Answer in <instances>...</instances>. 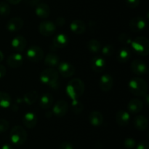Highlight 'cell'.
<instances>
[{"mask_svg":"<svg viewBox=\"0 0 149 149\" xmlns=\"http://www.w3.org/2000/svg\"><path fill=\"white\" fill-rule=\"evenodd\" d=\"M39 79L42 83L52 89H58L59 86V73L58 70L52 67L45 69L42 71L39 75Z\"/></svg>","mask_w":149,"mask_h":149,"instance_id":"obj_1","label":"cell"},{"mask_svg":"<svg viewBox=\"0 0 149 149\" xmlns=\"http://www.w3.org/2000/svg\"><path fill=\"white\" fill-rule=\"evenodd\" d=\"M85 89L84 83L81 79L74 78L70 80L66 86L67 95L71 99H77L83 95Z\"/></svg>","mask_w":149,"mask_h":149,"instance_id":"obj_2","label":"cell"},{"mask_svg":"<svg viewBox=\"0 0 149 149\" xmlns=\"http://www.w3.org/2000/svg\"><path fill=\"white\" fill-rule=\"evenodd\" d=\"M130 91L135 96H143L148 91V84L146 81L141 77H133L128 84Z\"/></svg>","mask_w":149,"mask_h":149,"instance_id":"obj_3","label":"cell"},{"mask_svg":"<svg viewBox=\"0 0 149 149\" xmlns=\"http://www.w3.org/2000/svg\"><path fill=\"white\" fill-rule=\"evenodd\" d=\"M132 50L137 54L146 56L149 53V41L145 37H138L131 42Z\"/></svg>","mask_w":149,"mask_h":149,"instance_id":"obj_4","label":"cell"},{"mask_svg":"<svg viewBox=\"0 0 149 149\" xmlns=\"http://www.w3.org/2000/svg\"><path fill=\"white\" fill-rule=\"evenodd\" d=\"M10 137L13 144L19 146L26 143L28 134L26 129L21 126H15L10 131Z\"/></svg>","mask_w":149,"mask_h":149,"instance_id":"obj_5","label":"cell"},{"mask_svg":"<svg viewBox=\"0 0 149 149\" xmlns=\"http://www.w3.org/2000/svg\"><path fill=\"white\" fill-rule=\"evenodd\" d=\"M27 58L31 62H39L44 58V51L37 45H31L29 47L26 52Z\"/></svg>","mask_w":149,"mask_h":149,"instance_id":"obj_6","label":"cell"},{"mask_svg":"<svg viewBox=\"0 0 149 149\" xmlns=\"http://www.w3.org/2000/svg\"><path fill=\"white\" fill-rule=\"evenodd\" d=\"M56 25L52 20H45L39 23V32L45 37H49L56 32Z\"/></svg>","mask_w":149,"mask_h":149,"instance_id":"obj_7","label":"cell"},{"mask_svg":"<svg viewBox=\"0 0 149 149\" xmlns=\"http://www.w3.org/2000/svg\"><path fill=\"white\" fill-rule=\"evenodd\" d=\"M130 69L133 73L138 76H142L148 72V67L146 63L141 59H135L130 64Z\"/></svg>","mask_w":149,"mask_h":149,"instance_id":"obj_8","label":"cell"},{"mask_svg":"<svg viewBox=\"0 0 149 149\" xmlns=\"http://www.w3.org/2000/svg\"><path fill=\"white\" fill-rule=\"evenodd\" d=\"M76 69L71 63L63 61L58 64V73L63 77H70L75 74Z\"/></svg>","mask_w":149,"mask_h":149,"instance_id":"obj_9","label":"cell"},{"mask_svg":"<svg viewBox=\"0 0 149 149\" xmlns=\"http://www.w3.org/2000/svg\"><path fill=\"white\" fill-rule=\"evenodd\" d=\"M129 26L131 31L134 32H138L145 29L146 26V22L143 18L141 16H135L131 19Z\"/></svg>","mask_w":149,"mask_h":149,"instance_id":"obj_10","label":"cell"},{"mask_svg":"<svg viewBox=\"0 0 149 149\" xmlns=\"http://www.w3.org/2000/svg\"><path fill=\"white\" fill-rule=\"evenodd\" d=\"M24 25L23 20L20 17H14L7 21L6 28L9 32H16L22 29Z\"/></svg>","mask_w":149,"mask_h":149,"instance_id":"obj_11","label":"cell"},{"mask_svg":"<svg viewBox=\"0 0 149 149\" xmlns=\"http://www.w3.org/2000/svg\"><path fill=\"white\" fill-rule=\"evenodd\" d=\"M68 110V105L66 101L58 100L54 105L52 112L57 117H63L66 115Z\"/></svg>","mask_w":149,"mask_h":149,"instance_id":"obj_12","label":"cell"},{"mask_svg":"<svg viewBox=\"0 0 149 149\" xmlns=\"http://www.w3.org/2000/svg\"><path fill=\"white\" fill-rule=\"evenodd\" d=\"M113 79L111 75L109 74H104L100 77L99 80V87L103 91H109L113 88Z\"/></svg>","mask_w":149,"mask_h":149,"instance_id":"obj_13","label":"cell"},{"mask_svg":"<svg viewBox=\"0 0 149 149\" xmlns=\"http://www.w3.org/2000/svg\"><path fill=\"white\" fill-rule=\"evenodd\" d=\"M7 63L8 66L12 68H18L23 65V57L20 53H15L10 54L7 59Z\"/></svg>","mask_w":149,"mask_h":149,"instance_id":"obj_14","label":"cell"},{"mask_svg":"<svg viewBox=\"0 0 149 149\" xmlns=\"http://www.w3.org/2000/svg\"><path fill=\"white\" fill-rule=\"evenodd\" d=\"M11 45L13 49L17 53L22 52L26 49L27 46V40L22 35H18L13 38L11 42Z\"/></svg>","mask_w":149,"mask_h":149,"instance_id":"obj_15","label":"cell"},{"mask_svg":"<svg viewBox=\"0 0 149 149\" xmlns=\"http://www.w3.org/2000/svg\"><path fill=\"white\" fill-rule=\"evenodd\" d=\"M92 70L97 73L102 72L106 68V61L101 56H94L91 60L90 63Z\"/></svg>","mask_w":149,"mask_h":149,"instance_id":"obj_16","label":"cell"},{"mask_svg":"<svg viewBox=\"0 0 149 149\" xmlns=\"http://www.w3.org/2000/svg\"><path fill=\"white\" fill-rule=\"evenodd\" d=\"M143 108V102L139 99H132L128 102L127 109L129 113L136 114L141 112Z\"/></svg>","mask_w":149,"mask_h":149,"instance_id":"obj_17","label":"cell"},{"mask_svg":"<svg viewBox=\"0 0 149 149\" xmlns=\"http://www.w3.org/2000/svg\"><path fill=\"white\" fill-rule=\"evenodd\" d=\"M38 118L33 112H28L23 117V123L26 127L29 129L34 128L37 124Z\"/></svg>","mask_w":149,"mask_h":149,"instance_id":"obj_18","label":"cell"},{"mask_svg":"<svg viewBox=\"0 0 149 149\" xmlns=\"http://www.w3.org/2000/svg\"><path fill=\"white\" fill-rule=\"evenodd\" d=\"M116 123L121 127H125L127 125L130 121V114L126 110H120L118 111L115 116Z\"/></svg>","mask_w":149,"mask_h":149,"instance_id":"obj_19","label":"cell"},{"mask_svg":"<svg viewBox=\"0 0 149 149\" xmlns=\"http://www.w3.org/2000/svg\"><path fill=\"white\" fill-rule=\"evenodd\" d=\"M89 121L92 126L95 127H98L103 124L104 118L101 112L97 110H94L90 112V115H89Z\"/></svg>","mask_w":149,"mask_h":149,"instance_id":"obj_20","label":"cell"},{"mask_svg":"<svg viewBox=\"0 0 149 149\" xmlns=\"http://www.w3.org/2000/svg\"><path fill=\"white\" fill-rule=\"evenodd\" d=\"M70 29L71 32L76 34H82L86 31V25L81 20H74L70 24Z\"/></svg>","mask_w":149,"mask_h":149,"instance_id":"obj_21","label":"cell"},{"mask_svg":"<svg viewBox=\"0 0 149 149\" xmlns=\"http://www.w3.org/2000/svg\"><path fill=\"white\" fill-rule=\"evenodd\" d=\"M36 15L39 18L42 19H46L50 15V8L49 6L45 3H40L36 5Z\"/></svg>","mask_w":149,"mask_h":149,"instance_id":"obj_22","label":"cell"},{"mask_svg":"<svg viewBox=\"0 0 149 149\" xmlns=\"http://www.w3.org/2000/svg\"><path fill=\"white\" fill-rule=\"evenodd\" d=\"M54 98L50 93H45L39 99V106L42 109H48L53 104Z\"/></svg>","mask_w":149,"mask_h":149,"instance_id":"obj_23","label":"cell"},{"mask_svg":"<svg viewBox=\"0 0 149 149\" xmlns=\"http://www.w3.org/2000/svg\"><path fill=\"white\" fill-rule=\"evenodd\" d=\"M134 126L137 129L140 131H143L146 129L148 126V121L144 115H137L133 121Z\"/></svg>","mask_w":149,"mask_h":149,"instance_id":"obj_24","label":"cell"},{"mask_svg":"<svg viewBox=\"0 0 149 149\" xmlns=\"http://www.w3.org/2000/svg\"><path fill=\"white\" fill-rule=\"evenodd\" d=\"M53 45L58 48H63L68 44V37L65 34H58L54 37Z\"/></svg>","mask_w":149,"mask_h":149,"instance_id":"obj_25","label":"cell"},{"mask_svg":"<svg viewBox=\"0 0 149 149\" xmlns=\"http://www.w3.org/2000/svg\"><path fill=\"white\" fill-rule=\"evenodd\" d=\"M130 56L131 52L129 48H127V47H124L118 51L116 58H117L119 62L123 64V63H126L127 61H129Z\"/></svg>","mask_w":149,"mask_h":149,"instance_id":"obj_26","label":"cell"},{"mask_svg":"<svg viewBox=\"0 0 149 149\" xmlns=\"http://www.w3.org/2000/svg\"><path fill=\"white\" fill-rule=\"evenodd\" d=\"M60 63V58L55 53H48L45 58V64L49 67L58 66Z\"/></svg>","mask_w":149,"mask_h":149,"instance_id":"obj_27","label":"cell"},{"mask_svg":"<svg viewBox=\"0 0 149 149\" xmlns=\"http://www.w3.org/2000/svg\"><path fill=\"white\" fill-rule=\"evenodd\" d=\"M38 97H39V95L36 91H30L25 93L23 96V101L27 105H31L36 102Z\"/></svg>","mask_w":149,"mask_h":149,"instance_id":"obj_28","label":"cell"},{"mask_svg":"<svg viewBox=\"0 0 149 149\" xmlns=\"http://www.w3.org/2000/svg\"><path fill=\"white\" fill-rule=\"evenodd\" d=\"M87 48L93 53H97L100 52L101 51V44L97 39H90L87 42Z\"/></svg>","mask_w":149,"mask_h":149,"instance_id":"obj_29","label":"cell"},{"mask_svg":"<svg viewBox=\"0 0 149 149\" xmlns=\"http://www.w3.org/2000/svg\"><path fill=\"white\" fill-rule=\"evenodd\" d=\"M11 105V97L7 93L0 91V107L2 108H8Z\"/></svg>","mask_w":149,"mask_h":149,"instance_id":"obj_30","label":"cell"},{"mask_svg":"<svg viewBox=\"0 0 149 149\" xmlns=\"http://www.w3.org/2000/svg\"><path fill=\"white\" fill-rule=\"evenodd\" d=\"M71 108H72V111L74 113L80 114L83 111V109H84V105H83L81 101L79 100V99H72Z\"/></svg>","mask_w":149,"mask_h":149,"instance_id":"obj_31","label":"cell"},{"mask_svg":"<svg viewBox=\"0 0 149 149\" xmlns=\"http://www.w3.org/2000/svg\"><path fill=\"white\" fill-rule=\"evenodd\" d=\"M115 51V48L111 44H108L104 45L101 48V52L103 55L106 57H110L113 54Z\"/></svg>","mask_w":149,"mask_h":149,"instance_id":"obj_32","label":"cell"},{"mask_svg":"<svg viewBox=\"0 0 149 149\" xmlns=\"http://www.w3.org/2000/svg\"><path fill=\"white\" fill-rule=\"evenodd\" d=\"M11 11L10 5L5 1H0V15L3 17L9 15Z\"/></svg>","mask_w":149,"mask_h":149,"instance_id":"obj_33","label":"cell"},{"mask_svg":"<svg viewBox=\"0 0 149 149\" xmlns=\"http://www.w3.org/2000/svg\"><path fill=\"white\" fill-rule=\"evenodd\" d=\"M118 39L120 42H122L124 45H130L132 42V39L130 37L128 34L127 33H122L119 35Z\"/></svg>","mask_w":149,"mask_h":149,"instance_id":"obj_34","label":"cell"},{"mask_svg":"<svg viewBox=\"0 0 149 149\" xmlns=\"http://www.w3.org/2000/svg\"><path fill=\"white\" fill-rule=\"evenodd\" d=\"M135 145H136V142L132 137H128V138L125 139L124 141V145L127 149H132L133 148H135Z\"/></svg>","mask_w":149,"mask_h":149,"instance_id":"obj_35","label":"cell"},{"mask_svg":"<svg viewBox=\"0 0 149 149\" xmlns=\"http://www.w3.org/2000/svg\"><path fill=\"white\" fill-rule=\"evenodd\" d=\"M10 127V123L7 120L0 118V133L5 132Z\"/></svg>","mask_w":149,"mask_h":149,"instance_id":"obj_36","label":"cell"},{"mask_svg":"<svg viewBox=\"0 0 149 149\" xmlns=\"http://www.w3.org/2000/svg\"><path fill=\"white\" fill-rule=\"evenodd\" d=\"M126 5L131 9L138 7L140 4V0H125Z\"/></svg>","mask_w":149,"mask_h":149,"instance_id":"obj_37","label":"cell"},{"mask_svg":"<svg viewBox=\"0 0 149 149\" xmlns=\"http://www.w3.org/2000/svg\"><path fill=\"white\" fill-rule=\"evenodd\" d=\"M58 149H74V145L69 142H63L60 144Z\"/></svg>","mask_w":149,"mask_h":149,"instance_id":"obj_38","label":"cell"},{"mask_svg":"<svg viewBox=\"0 0 149 149\" xmlns=\"http://www.w3.org/2000/svg\"><path fill=\"white\" fill-rule=\"evenodd\" d=\"M137 149H149V143L148 140H142L137 146Z\"/></svg>","mask_w":149,"mask_h":149,"instance_id":"obj_39","label":"cell"},{"mask_svg":"<svg viewBox=\"0 0 149 149\" xmlns=\"http://www.w3.org/2000/svg\"><path fill=\"white\" fill-rule=\"evenodd\" d=\"M65 19H64V18L63 17H58V18L56 19V20H55V25L58 26H63L64 24H65Z\"/></svg>","mask_w":149,"mask_h":149,"instance_id":"obj_40","label":"cell"},{"mask_svg":"<svg viewBox=\"0 0 149 149\" xmlns=\"http://www.w3.org/2000/svg\"><path fill=\"white\" fill-rule=\"evenodd\" d=\"M6 73H7V70H6L5 67L0 64V79L4 77L5 76Z\"/></svg>","mask_w":149,"mask_h":149,"instance_id":"obj_41","label":"cell"},{"mask_svg":"<svg viewBox=\"0 0 149 149\" xmlns=\"http://www.w3.org/2000/svg\"><path fill=\"white\" fill-rule=\"evenodd\" d=\"M143 100H144V102H145V104L146 105H148V103H149V95L148 94V93H146L145 95H143Z\"/></svg>","mask_w":149,"mask_h":149,"instance_id":"obj_42","label":"cell"},{"mask_svg":"<svg viewBox=\"0 0 149 149\" xmlns=\"http://www.w3.org/2000/svg\"><path fill=\"white\" fill-rule=\"evenodd\" d=\"M1 149H13V148L11 145L8 144V143H6V144L3 145L1 146Z\"/></svg>","mask_w":149,"mask_h":149,"instance_id":"obj_43","label":"cell"},{"mask_svg":"<svg viewBox=\"0 0 149 149\" xmlns=\"http://www.w3.org/2000/svg\"><path fill=\"white\" fill-rule=\"evenodd\" d=\"M7 2L11 4H17L22 1V0H7Z\"/></svg>","mask_w":149,"mask_h":149,"instance_id":"obj_44","label":"cell"},{"mask_svg":"<svg viewBox=\"0 0 149 149\" xmlns=\"http://www.w3.org/2000/svg\"><path fill=\"white\" fill-rule=\"evenodd\" d=\"M26 1H28V3H29V4L33 6V5H35V4H37L38 1H39V0H26Z\"/></svg>","mask_w":149,"mask_h":149,"instance_id":"obj_45","label":"cell"},{"mask_svg":"<svg viewBox=\"0 0 149 149\" xmlns=\"http://www.w3.org/2000/svg\"><path fill=\"white\" fill-rule=\"evenodd\" d=\"M4 53H2V51H0V62H1V61H3V59H4Z\"/></svg>","mask_w":149,"mask_h":149,"instance_id":"obj_46","label":"cell"}]
</instances>
